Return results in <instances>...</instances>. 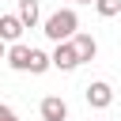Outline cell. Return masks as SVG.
<instances>
[{
  "mask_svg": "<svg viewBox=\"0 0 121 121\" xmlns=\"http://www.w3.org/2000/svg\"><path fill=\"white\" fill-rule=\"evenodd\" d=\"M76 30H79V15H76V8H57V11L45 15V23H42V34H45L49 42H72Z\"/></svg>",
  "mask_w": 121,
  "mask_h": 121,
  "instance_id": "cell-1",
  "label": "cell"
},
{
  "mask_svg": "<svg viewBox=\"0 0 121 121\" xmlns=\"http://www.w3.org/2000/svg\"><path fill=\"white\" fill-rule=\"evenodd\" d=\"M83 98H87L91 110H110V106H113V87H110L106 79H91V83L83 87Z\"/></svg>",
  "mask_w": 121,
  "mask_h": 121,
  "instance_id": "cell-2",
  "label": "cell"
},
{
  "mask_svg": "<svg viewBox=\"0 0 121 121\" xmlns=\"http://www.w3.org/2000/svg\"><path fill=\"white\" fill-rule=\"evenodd\" d=\"M49 64L60 68V72H76V68H79V57H76L72 42H57V49L49 53Z\"/></svg>",
  "mask_w": 121,
  "mask_h": 121,
  "instance_id": "cell-3",
  "label": "cell"
},
{
  "mask_svg": "<svg viewBox=\"0 0 121 121\" xmlns=\"http://www.w3.org/2000/svg\"><path fill=\"white\" fill-rule=\"evenodd\" d=\"M38 113H42V121H68V102L60 95H45L38 102Z\"/></svg>",
  "mask_w": 121,
  "mask_h": 121,
  "instance_id": "cell-4",
  "label": "cell"
},
{
  "mask_svg": "<svg viewBox=\"0 0 121 121\" xmlns=\"http://www.w3.org/2000/svg\"><path fill=\"white\" fill-rule=\"evenodd\" d=\"M72 49H76L79 64H87V60H95V57H98V42H95L87 30H76V34H72Z\"/></svg>",
  "mask_w": 121,
  "mask_h": 121,
  "instance_id": "cell-5",
  "label": "cell"
},
{
  "mask_svg": "<svg viewBox=\"0 0 121 121\" xmlns=\"http://www.w3.org/2000/svg\"><path fill=\"white\" fill-rule=\"evenodd\" d=\"M23 23H19V15H0V42L4 45H15L19 38H23Z\"/></svg>",
  "mask_w": 121,
  "mask_h": 121,
  "instance_id": "cell-6",
  "label": "cell"
},
{
  "mask_svg": "<svg viewBox=\"0 0 121 121\" xmlns=\"http://www.w3.org/2000/svg\"><path fill=\"white\" fill-rule=\"evenodd\" d=\"M8 64L15 68V72H26L30 68V45H23V42H15V45H8Z\"/></svg>",
  "mask_w": 121,
  "mask_h": 121,
  "instance_id": "cell-7",
  "label": "cell"
},
{
  "mask_svg": "<svg viewBox=\"0 0 121 121\" xmlns=\"http://www.w3.org/2000/svg\"><path fill=\"white\" fill-rule=\"evenodd\" d=\"M19 23L26 26V30H34L38 26V19H42V8H38V0H19Z\"/></svg>",
  "mask_w": 121,
  "mask_h": 121,
  "instance_id": "cell-8",
  "label": "cell"
},
{
  "mask_svg": "<svg viewBox=\"0 0 121 121\" xmlns=\"http://www.w3.org/2000/svg\"><path fill=\"white\" fill-rule=\"evenodd\" d=\"M49 68H53V64H49V53H45V49H30V68H26V72H30V76H42V72H49Z\"/></svg>",
  "mask_w": 121,
  "mask_h": 121,
  "instance_id": "cell-9",
  "label": "cell"
},
{
  "mask_svg": "<svg viewBox=\"0 0 121 121\" xmlns=\"http://www.w3.org/2000/svg\"><path fill=\"white\" fill-rule=\"evenodd\" d=\"M95 11L102 19H113V15H121V0H95Z\"/></svg>",
  "mask_w": 121,
  "mask_h": 121,
  "instance_id": "cell-10",
  "label": "cell"
},
{
  "mask_svg": "<svg viewBox=\"0 0 121 121\" xmlns=\"http://www.w3.org/2000/svg\"><path fill=\"white\" fill-rule=\"evenodd\" d=\"M0 121H19V113H15L11 106H4V102H0Z\"/></svg>",
  "mask_w": 121,
  "mask_h": 121,
  "instance_id": "cell-11",
  "label": "cell"
},
{
  "mask_svg": "<svg viewBox=\"0 0 121 121\" xmlns=\"http://www.w3.org/2000/svg\"><path fill=\"white\" fill-rule=\"evenodd\" d=\"M4 53H8V45H4V42H0V60H4Z\"/></svg>",
  "mask_w": 121,
  "mask_h": 121,
  "instance_id": "cell-12",
  "label": "cell"
},
{
  "mask_svg": "<svg viewBox=\"0 0 121 121\" xmlns=\"http://www.w3.org/2000/svg\"><path fill=\"white\" fill-rule=\"evenodd\" d=\"M72 4H95V0H72Z\"/></svg>",
  "mask_w": 121,
  "mask_h": 121,
  "instance_id": "cell-13",
  "label": "cell"
}]
</instances>
